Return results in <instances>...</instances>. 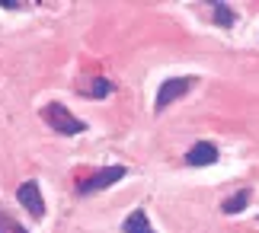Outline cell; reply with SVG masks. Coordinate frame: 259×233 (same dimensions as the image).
I'll return each instance as SVG.
<instances>
[{
  "mask_svg": "<svg viewBox=\"0 0 259 233\" xmlns=\"http://www.w3.org/2000/svg\"><path fill=\"white\" fill-rule=\"evenodd\" d=\"M42 115H45V121L52 125L58 134H80V131H87V125L77 115H71L67 109L61 106V103H52V106H45L42 109Z\"/></svg>",
  "mask_w": 259,
  "mask_h": 233,
  "instance_id": "obj_1",
  "label": "cell"
},
{
  "mask_svg": "<svg viewBox=\"0 0 259 233\" xmlns=\"http://www.w3.org/2000/svg\"><path fill=\"white\" fill-rule=\"evenodd\" d=\"M189 89H192V77H170V80H163L160 89H157V109H166L170 103L183 99Z\"/></svg>",
  "mask_w": 259,
  "mask_h": 233,
  "instance_id": "obj_2",
  "label": "cell"
},
{
  "mask_svg": "<svg viewBox=\"0 0 259 233\" xmlns=\"http://www.w3.org/2000/svg\"><path fill=\"white\" fill-rule=\"evenodd\" d=\"M122 176H128V173H125V166H106V169H99L93 179L80 182V195H93V192H99V189L115 185V182L122 179Z\"/></svg>",
  "mask_w": 259,
  "mask_h": 233,
  "instance_id": "obj_3",
  "label": "cell"
},
{
  "mask_svg": "<svg viewBox=\"0 0 259 233\" xmlns=\"http://www.w3.org/2000/svg\"><path fill=\"white\" fill-rule=\"evenodd\" d=\"M16 198L32 217H45V201H42V192H38V182H23L19 192H16Z\"/></svg>",
  "mask_w": 259,
  "mask_h": 233,
  "instance_id": "obj_4",
  "label": "cell"
},
{
  "mask_svg": "<svg viewBox=\"0 0 259 233\" xmlns=\"http://www.w3.org/2000/svg\"><path fill=\"white\" fill-rule=\"evenodd\" d=\"M186 163L189 166H211V163H218V147L208 144V141H202V144H195L186 154Z\"/></svg>",
  "mask_w": 259,
  "mask_h": 233,
  "instance_id": "obj_5",
  "label": "cell"
},
{
  "mask_svg": "<svg viewBox=\"0 0 259 233\" xmlns=\"http://www.w3.org/2000/svg\"><path fill=\"white\" fill-rule=\"evenodd\" d=\"M250 198H253V192H250V189H240L237 195H231V198L224 201V205H221V211H224V214H240V211H246V205H250Z\"/></svg>",
  "mask_w": 259,
  "mask_h": 233,
  "instance_id": "obj_6",
  "label": "cell"
},
{
  "mask_svg": "<svg viewBox=\"0 0 259 233\" xmlns=\"http://www.w3.org/2000/svg\"><path fill=\"white\" fill-rule=\"evenodd\" d=\"M125 233H154L151 224H147V214L144 211H135V214H128L125 217V224H122Z\"/></svg>",
  "mask_w": 259,
  "mask_h": 233,
  "instance_id": "obj_7",
  "label": "cell"
},
{
  "mask_svg": "<svg viewBox=\"0 0 259 233\" xmlns=\"http://www.w3.org/2000/svg\"><path fill=\"white\" fill-rule=\"evenodd\" d=\"M214 23L224 26V29H231L234 26V10L227 4H214Z\"/></svg>",
  "mask_w": 259,
  "mask_h": 233,
  "instance_id": "obj_8",
  "label": "cell"
},
{
  "mask_svg": "<svg viewBox=\"0 0 259 233\" xmlns=\"http://www.w3.org/2000/svg\"><path fill=\"white\" fill-rule=\"evenodd\" d=\"M112 93V83H109V80H96L93 83V96H109Z\"/></svg>",
  "mask_w": 259,
  "mask_h": 233,
  "instance_id": "obj_9",
  "label": "cell"
},
{
  "mask_svg": "<svg viewBox=\"0 0 259 233\" xmlns=\"http://www.w3.org/2000/svg\"><path fill=\"white\" fill-rule=\"evenodd\" d=\"M0 233H4V230H0Z\"/></svg>",
  "mask_w": 259,
  "mask_h": 233,
  "instance_id": "obj_10",
  "label": "cell"
}]
</instances>
